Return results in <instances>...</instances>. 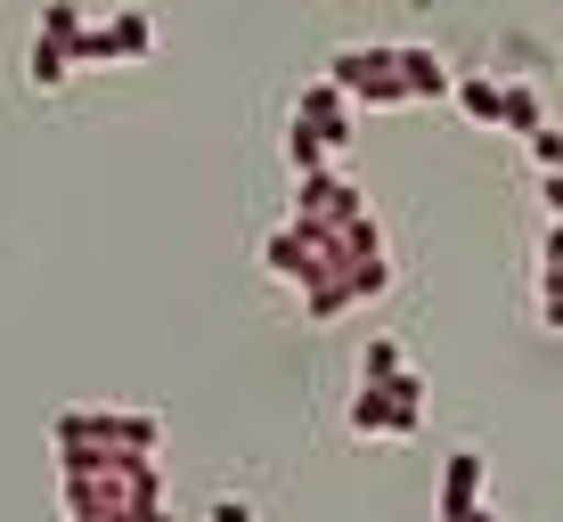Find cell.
<instances>
[{
    "instance_id": "12",
    "label": "cell",
    "mask_w": 563,
    "mask_h": 522,
    "mask_svg": "<svg viewBox=\"0 0 563 522\" xmlns=\"http://www.w3.org/2000/svg\"><path fill=\"white\" fill-rule=\"evenodd\" d=\"M205 522H262V514L245 507V498H212V507H205Z\"/></svg>"
},
{
    "instance_id": "10",
    "label": "cell",
    "mask_w": 563,
    "mask_h": 522,
    "mask_svg": "<svg viewBox=\"0 0 563 522\" xmlns=\"http://www.w3.org/2000/svg\"><path fill=\"white\" fill-rule=\"evenodd\" d=\"M384 376H400V343H393V335H376V343L360 352V384H384Z\"/></svg>"
},
{
    "instance_id": "2",
    "label": "cell",
    "mask_w": 563,
    "mask_h": 522,
    "mask_svg": "<svg viewBox=\"0 0 563 522\" xmlns=\"http://www.w3.org/2000/svg\"><path fill=\"white\" fill-rule=\"evenodd\" d=\"M155 49V25H147V9H114L107 25H99V57L114 66V57H123V66H140V57Z\"/></svg>"
},
{
    "instance_id": "8",
    "label": "cell",
    "mask_w": 563,
    "mask_h": 522,
    "mask_svg": "<svg viewBox=\"0 0 563 522\" xmlns=\"http://www.w3.org/2000/svg\"><path fill=\"white\" fill-rule=\"evenodd\" d=\"M286 164L295 171H327V140L302 123V114H295V131H286Z\"/></svg>"
},
{
    "instance_id": "7",
    "label": "cell",
    "mask_w": 563,
    "mask_h": 522,
    "mask_svg": "<svg viewBox=\"0 0 563 522\" xmlns=\"http://www.w3.org/2000/svg\"><path fill=\"white\" fill-rule=\"evenodd\" d=\"M25 74H33V82H42V90H57V82H66V74H74V57L57 49V42H42V33H33V57H25Z\"/></svg>"
},
{
    "instance_id": "1",
    "label": "cell",
    "mask_w": 563,
    "mask_h": 522,
    "mask_svg": "<svg viewBox=\"0 0 563 522\" xmlns=\"http://www.w3.org/2000/svg\"><path fill=\"white\" fill-rule=\"evenodd\" d=\"M327 82H335L343 99H367V107H409V90H400V66H393V49H335Z\"/></svg>"
},
{
    "instance_id": "6",
    "label": "cell",
    "mask_w": 563,
    "mask_h": 522,
    "mask_svg": "<svg viewBox=\"0 0 563 522\" xmlns=\"http://www.w3.org/2000/svg\"><path fill=\"white\" fill-rule=\"evenodd\" d=\"M450 90H457V107L474 114V123H498V74H465Z\"/></svg>"
},
{
    "instance_id": "3",
    "label": "cell",
    "mask_w": 563,
    "mask_h": 522,
    "mask_svg": "<svg viewBox=\"0 0 563 522\" xmlns=\"http://www.w3.org/2000/svg\"><path fill=\"white\" fill-rule=\"evenodd\" d=\"M482 498V449H450V474H441V522H465Z\"/></svg>"
},
{
    "instance_id": "11",
    "label": "cell",
    "mask_w": 563,
    "mask_h": 522,
    "mask_svg": "<svg viewBox=\"0 0 563 522\" xmlns=\"http://www.w3.org/2000/svg\"><path fill=\"white\" fill-rule=\"evenodd\" d=\"M531 164H539V171H563V140H555V123H539V131H531Z\"/></svg>"
},
{
    "instance_id": "5",
    "label": "cell",
    "mask_w": 563,
    "mask_h": 522,
    "mask_svg": "<svg viewBox=\"0 0 563 522\" xmlns=\"http://www.w3.org/2000/svg\"><path fill=\"white\" fill-rule=\"evenodd\" d=\"M498 123L507 131H539L548 123V99H539L531 82H507V74H498Z\"/></svg>"
},
{
    "instance_id": "9",
    "label": "cell",
    "mask_w": 563,
    "mask_h": 522,
    "mask_svg": "<svg viewBox=\"0 0 563 522\" xmlns=\"http://www.w3.org/2000/svg\"><path fill=\"white\" fill-rule=\"evenodd\" d=\"M74 33H82V9H74V0H49V9H42V42L74 49Z\"/></svg>"
},
{
    "instance_id": "4",
    "label": "cell",
    "mask_w": 563,
    "mask_h": 522,
    "mask_svg": "<svg viewBox=\"0 0 563 522\" xmlns=\"http://www.w3.org/2000/svg\"><path fill=\"white\" fill-rule=\"evenodd\" d=\"M393 66H400V90H409V99H450V66H441L433 49H393Z\"/></svg>"
}]
</instances>
